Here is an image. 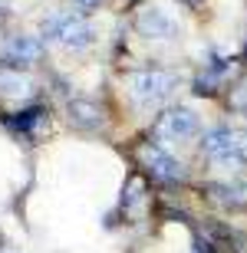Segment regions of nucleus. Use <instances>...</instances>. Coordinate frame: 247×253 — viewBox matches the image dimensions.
<instances>
[{"mask_svg":"<svg viewBox=\"0 0 247 253\" xmlns=\"http://www.w3.org/2000/svg\"><path fill=\"white\" fill-rule=\"evenodd\" d=\"M201 151L218 165H234L244 168L247 165V128H234V125H218V128L204 131L201 138Z\"/></svg>","mask_w":247,"mask_h":253,"instance_id":"obj_1","label":"nucleus"},{"mask_svg":"<svg viewBox=\"0 0 247 253\" xmlns=\"http://www.w3.org/2000/svg\"><path fill=\"white\" fill-rule=\"evenodd\" d=\"M135 161H139V168H142L148 178L162 181V184H175V181L185 178V168L171 158L158 141H139V145H135Z\"/></svg>","mask_w":247,"mask_h":253,"instance_id":"obj_2","label":"nucleus"},{"mask_svg":"<svg viewBox=\"0 0 247 253\" xmlns=\"http://www.w3.org/2000/svg\"><path fill=\"white\" fill-rule=\"evenodd\" d=\"M201 131V119L191 109H168L165 115H158L152 125V138L162 141H188Z\"/></svg>","mask_w":247,"mask_h":253,"instance_id":"obj_3","label":"nucleus"},{"mask_svg":"<svg viewBox=\"0 0 247 253\" xmlns=\"http://www.w3.org/2000/svg\"><path fill=\"white\" fill-rule=\"evenodd\" d=\"M178 85V76L175 73H165V69H145V73H135L132 76V95L135 102L142 105H155L168 99Z\"/></svg>","mask_w":247,"mask_h":253,"instance_id":"obj_4","label":"nucleus"},{"mask_svg":"<svg viewBox=\"0 0 247 253\" xmlns=\"http://www.w3.org/2000/svg\"><path fill=\"white\" fill-rule=\"evenodd\" d=\"M43 33L49 40H59L63 46H86L93 40V27L79 13H56V17L43 20Z\"/></svg>","mask_w":247,"mask_h":253,"instance_id":"obj_5","label":"nucleus"},{"mask_svg":"<svg viewBox=\"0 0 247 253\" xmlns=\"http://www.w3.org/2000/svg\"><path fill=\"white\" fill-rule=\"evenodd\" d=\"M40 56H43V40H37V37H13L7 43V59H3V66H7V69H17V66L37 63Z\"/></svg>","mask_w":247,"mask_h":253,"instance_id":"obj_6","label":"nucleus"},{"mask_svg":"<svg viewBox=\"0 0 247 253\" xmlns=\"http://www.w3.org/2000/svg\"><path fill=\"white\" fill-rule=\"evenodd\" d=\"M135 27L142 37H152V40H168L175 33V20L165 17L158 7H145L139 10V17H135Z\"/></svg>","mask_w":247,"mask_h":253,"instance_id":"obj_7","label":"nucleus"},{"mask_svg":"<svg viewBox=\"0 0 247 253\" xmlns=\"http://www.w3.org/2000/svg\"><path fill=\"white\" fill-rule=\"evenodd\" d=\"M208 191L224 207H244L247 204V181H221V184L214 181V184H208Z\"/></svg>","mask_w":247,"mask_h":253,"instance_id":"obj_8","label":"nucleus"},{"mask_svg":"<svg viewBox=\"0 0 247 253\" xmlns=\"http://www.w3.org/2000/svg\"><path fill=\"white\" fill-rule=\"evenodd\" d=\"M69 122L79 125V128H99L102 125V109L76 99V102H69Z\"/></svg>","mask_w":247,"mask_h":253,"instance_id":"obj_9","label":"nucleus"},{"mask_svg":"<svg viewBox=\"0 0 247 253\" xmlns=\"http://www.w3.org/2000/svg\"><path fill=\"white\" fill-rule=\"evenodd\" d=\"M0 92H3V95H27L30 83H27V79H20V73H7V66L0 63Z\"/></svg>","mask_w":247,"mask_h":253,"instance_id":"obj_10","label":"nucleus"},{"mask_svg":"<svg viewBox=\"0 0 247 253\" xmlns=\"http://www.w3.org/2000/svg\"><path fill=\"white\" fill-rule=\"evenodd\" d=\"M43 119V109H23V112H17L13 119H10V125L13 128H20V131H30L33 125Z\"/></svg>","mask_w":247,"mask_h":253,"instance_id":"obj_11","label":"nucleus"},{"mask_svg":"<svg viewBox=\"0 0 247 253\" xmlns=\"http://www.w3.org/2000/svg\"><path fill=\"white\" fill-rule=\"evenodd\" d=\"M76 7L79 10H96V7H99V0H76Z\"/></svg>","mask_w":247,"mask_h":253,"instance_id":"obj_12","label":"nucleus"},{"mask_svg":"<svg viewBox=\"0 0 247 253\" xmlns=\"http://www.w3.org/2000/svg\"><path fill=\"white\" fill-rule=\"evenodd\" d=\"M181 3H188V7H198L201 0H181Z\"/></svg>","mask_w":247,"mask_h":253,"instance_id":"obj_13","label":"nucleus"},{"mask_svg":"<svg viewBox=\"0 0 247 253\" xmlns=\"http://www.w3.org/2000/svg\"><path fill=\"white\" fill-rule=\"evenodd\" d=\"M3 20H7V10H3V7H0V23H3Z\"/></svg>","mask_w":247,"mask_h":253,"instance_id":"obj_14","label":"nucleus"}]
</instances>
